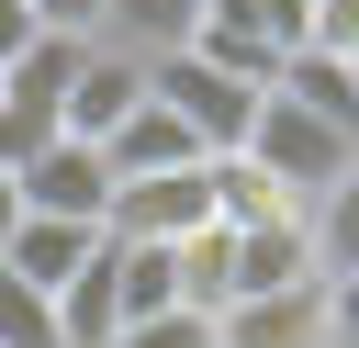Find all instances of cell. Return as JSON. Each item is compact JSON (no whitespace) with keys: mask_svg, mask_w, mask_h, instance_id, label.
I'll return each mask as SVG.
<instances>
[{"mask_svg":"<svg viewBox=\"0 0 359 348\" xmlns=\"http://www.w3.org/2000/svg\"><path fill=\"white\" fill-rule=\"evenodd\" d=\"M0 348H56V303L11 269H0Z\"/></svg>","mask_w":359,"mask_h":348,"instance_id":"17","label":"cell"},{"mask_svg":"<svg viewBox=\"0 0 359 348\" xmlns=\"http://www.w3.org/2000/svg\"><path fill=\"white\" fill-rule=\"evenodd\" d=\"M314 45L359 67V0H314Z\"/></svg>","mask_w":359,"mask_h":348,"instance_id":"20","label":"cell"},{"mask_svg":"<svg viewBox=\"0 0 359 348\" xmlns=\"http://www.w3.org/2000/svg\"><path fill=\"white\" fill-rule=\"evenodd\" d=\"M11 180H22V213H67V225H101L112 213V157L79 146V135H45Z\"/></svg>","mask_w":359,"mask_h":348,"instance_id":"5","label":"cell"},{"mask_svg":"<svg viewBox=\"0 0 359 348\" xmlns=\"http://www.w3.org/2000/svg\"><path fill=\"white\" fill-rule=\"evenodd\" d=\"M236 157H247V168H258V180H269V191H280V202H292V213H303V202H314V191H325V180H337V168H348V157H359V146H348V135H337V123H314V112H303V101H292V90H269V101H258V123H247V146H236Z\"/></svg>","mask_w":359,"mask_h":348,"instance_id":"2","label":"cell"},{"mask_svg":"<svg viewBox=\"0 0 359 348\" xmlns=\"http://www.w3.org/2000/svg\"><path fill=\"white\" fill-rule=\"evenodd\" d=\"M269 90H292V101H303L314 123H337V135L359 146V67H348V56L303 45V56H280V79H269Z\"/></svg>","mask_w":359,"mask_h":348,"instance_id":"13","label":"cell"},{"mask_svg":"<svg viewBox=\"0 0 359 348\" xmlns=\"http://www.w3.org/2000/svg\"><path fill=\"white\" fill-rule=\"evenodd\" d=\"M45 34H79V45H101V0H22Z\"/></svg>","mask_w":359,"mask_h":348,"instance_id":"19","label":"cell"},{"mask_svg":"<svg viewBox=\"0 0 359 348\" xmlns=\"http://www.w3.org/2000/svg\"><path fill=\"white\" fill-rule=\"evenodd\" d=\"M303 236H314V281H325V269H359V157L303 202Z\"/></svg>","mask_w":359,"mask_h":348,"instance_id":"15","label":"cell"},{"mask_svg":"<svg viewBox=\"0 0 359 348\" xmlns=\"http://www.w3.org/2000/svg\"><path fill=\"white\" fill-rule=\"evenodd\" d=\"M168 281H180V303L191 314H224L236 303V225L213 213V225H191L180 247H168Z\"/></svg>","mask_w":359,"mask_h":348,"instance_id":"12","label":"cell"},{"mask_svg":"<svg viewBox=\"0 0 359 348\" xmlns=\"http://www.w3.org/2000/svg\"><path fill=\"white\" fill-rule=\"evenodd\" d=\"M34 34H45V22H34V11H22V0H0V56H22V45H34Z\"/></svg>","mask_w":359,"mask_h":348,"instance_id":"22","label":"cell"},{"mask_svg":"<svg viewBox=\"0 0 359 348\" xmlns=\"http://www.w3.org/2000/svg\"><path fill=\"white\" fill-rule=\"evenodd\" d=\"M191 22H202V0H101V45H123V56H168V45H191Z\"/></svg>","mask_w":359,"mask_h":348,"instance_id":"14","label":"cell"},{"mask_svg":"<svg viewBox=\"0 0 359 348\" xmlns=\"http://www.w3.org/2000/svg\"><path fill=\"white\" fill-rule=\"evenodd\" d=\"M303 281H314V236H303V213L236 225V292H303Z\"/></svg>","mask_w":359,"mask_h":348,"instance_id":"10","label":"cell"},{"mask_svg":"<svg viewBox=\"0 0 359 348\" xmlns=\"http://www.w3.org/2000/svg\"><path fill=\"white\" fill-rule=\"evenodd\" d=\"M79 56H90L79 34H34L22 56H0V101H11V112H45V123H56V101H67Z\"/></svg>","mask_w":359,"mask_h":348,"instance_id":"11","label":"cell"},{"mask_svg":"<svg viewBox=\"0 0 359 348\" xmlns=\"http://www.w3.org/2000/svg\"><path fill=\"white\" fill-rule=\"evenodd\" d=\"M101 157H112V180H157V168H191V157H202V135H191V123H180V112L146 90V101H135V112L101 135Z\"/></svg>","mask_w":359,"mask_h":348,"instance_id":"9","label":"cell"},{"mask_svg":"<svg viewBox=\"0 0 359 348\" xmlns=\"http://www.w3.org/2000/svg\"><path fill=\"white\" fill-rule=\"evenodd\" d=\"M112 292H123V326H146V314H180L168 247H135V236H112Z\"/></svg>","mask_w":359,"mask_h":348,"instance_id":"16","label":"cell"},{"mask_svg":"<svg viewBox=\"0 0 359 348\" xmlns=\"http://www.w3.org/2000/svg\"><path fill=\"white\" fill-rule=\"evenodd\" d=\"M90 258H101V225H67V213H22V225H11V247H0V269H11V281H34L45 303H56Z\"/></svg>","mask_w":359,"mask_h":348,"instance_id":"8","label":"cell"},{"mask_svg":"<svg viewBox=\"0 0 359 348\" xmlns=\"http://www.w3.org/2000/svg\"><path fill=\"white\" fill-rule=\"evenodd\" d=\"M112 348H213V314H191V303H180V314H146V326H123Z\"/></svg>","mask_w":359,"mask_h":348,"instance_id":"18","label":"cell"},{"mask_svg":"<svg viewBox=\"0 0 359 348\" xmlns=\"http://www.w3.org/2000/svg\"><path fill=\"white\" fill-rule=\"evenodd\" d=\"M325 348H348V337H325Z\"/></svg>","mask_w":359,"mask_h":348,"instance_id":"24","label":"cell"},{"mask_svg":"<svg viewBox=\"0 0 359 348\" xmlns=\"http://www.w3.org/2000/svg\"><path fill=\"white\" fill-rule=\"evenodd\" d=\"M135 101H146V56H123V45H90V56H79V79H67V101H56V135L101 146V135H112Z\"/></svg>","mask_w":359,"mask_h":348,"instance_id":"6","label":"cell"},{"mask_svg":"<svg viewBox=\"0 0 359 348\" xmlns=\"http://www.w3.org/2000/svg\"><path fill=\"white\" fill-rule=\"evenodd\" d=\"M146 90H157V101L202 135V157H236V146H247V123H258V101H269L247 67H224V56H202V45L146 56Z\"/></svg>","mask_w":359,"mask_h":348,"instance_id":"1","label":"cell"},{"mask_svg":"<svg viewBox=\"0 0 359 348\" xmlns=\"http://www.w3.org/2000/svg\"><path fill=\"white\" fill-rule=\"evenodd\" d=\"M11 225H22V180L0 168V247H11Z\"/></svg>","mask_w":359,"mask_h":348,"instance_id":"23","label":"cell"},{"mask_svg":"<svg viewBox=\"0 0 359 348\" xmlns=\"http://www.w3.org/2000/svg\"><path fill=\"white\" fill-rule=\"evenodd\" d=\"M191 45H202V56H224V67H247V79L269 90V79H280V56H303V45H314V0H202Z\"/></svg>","mask_w":359,"mask_h":348,"instance_id":"3","label":"cell"},{"mask_svg":"<svg viewBox=\"0 0 359 348\" xmlns=\"http://www.w3.org/2000/svg\"><path fill=\"white\" fill-rule=\"evenodd\" d=\"M213 348H325V292H236L213 314Z\"/></svg>","mask_w":359,"mask_h":348,"instance_id":"7","label":"cell"},{"mask_svg":"<svg viewBox=\"0 0 359 348\" xmlns=\"http://www.w3.org/2000/svg\"><path fill=\"white\" fill-rule=\"evenodd\" d=\"M191 225H213V157H191V168H157V180H112V213H101V236L180 247Z\"/></svg>","mask_w":359,"mask_h":348,"instance_id":"4","label":"cell"},{"mask_svg":"<svg viewBox=\"0 0 359 348\" xmlns=\"http://www.w3.org/2000/svg\"><path fill=\"white\" fill-rule=\"evenodd\" d=\"M45 135H56V123H45V112H11V101H0V168H22V157H34V146H45Z\"/></svg>","mask_w":359,"mask_h":348,"instance_id":"21","label":"cell"}]
</instances>
